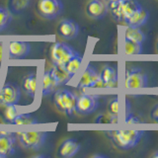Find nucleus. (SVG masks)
Listing matches in <instances>:
<instances>
[{
  "label": "nucleus",
  "mask_w": 158,
  "mask_h": 158,
  "mask_svg": "<svg viewBox=\"0 0 158 158\" xmlns=\"http://www.w3.org/2000/svg\"><path fill=\"white\" fill-rule=\"evenodd\" d=\"M77 88L82 89V90L89 88H104L100 78V73L91 64H87V66L82 72L77 83Z\"/></svg>",
  "instance_id": "obj_8"
},
{
  "label": "nucleus",
  "mask_w": 158,
  "mask_h": 158,
  "mask_svg": "<svg viewBox=\"0 0 158 158\" xmlns=\"http://www.w3.org/2000/svg\"><path fill=\"white\" fill-rule=\"evenodd\" d=\"M152 157H153V158H158V151H156L155 153H153V154H152Z\"/></svg>",
  "instance_id": "obj_34"
},
{
  "label": "nucleus",
  "mask_w": 158,
  "mask_h": 158,
  "mask_svg": "<svg viewBox=\"0 0 158 158\" xmlns=\"http://www.w3.org/2000/svg\"><path fill=\"white\" fill-rule=\"evenodd\" d=\"M3 51H4V44L2 42H0V64H1V62H2Z\"/></svg>",
  "instance_id": "obj_32"
},
{
  "label": "nucleus",
  "mask_w": 158,
  "mask_h": 158,
  "mask_svg": "<svg viewBox=\"0 0 158 158\" xmlns=\"http://www.w3.org/2000/svg\"><path fill=\"white\" fill-rule=\"evenodd\" d=\"M17 105H9L5 107V111H4V117H5V121L7 123H11L12 121L15 118L17 117L19 114L18 109L16 107Z\"/></svg>",
  "instance_id": "obj_27"
},
{
  "label": "nucleus",
  "mask_w": 158,
  "mask_h": 158,
  "mask_svg": "<svg viewBox=\"0 0 158 158\" xmlns=\"http://www.w3.org/2000/svg\"><path fill=\"white\" fill-rule=\"evenodd\" d=\"M106 135L116 147L126 150L136 146L144 135V131L138 130H118L106 131Z\"/></svg>",
  "instance_id": "obj_1"
},
{
  "label": "nucleus",
  "mask_w": 158,
  "mask_h": 158,
  "mask_svg": "<svg viewBox=\"0 0 158 158\" xmlns=\"http://www.w3.org/2000/svg\"><path fill=\"white\" fill-rule=\"evenodd\" d=\"M142 52V44L125 39L123 41V53L125 56H138Z\"/></svg>",
  "instance_id": "obj_25"
},
{
  "label": "nucleus",
  "mask_w": 158,
  "mask_h": 158,
  "mask_svg": "<svg viewBox=\"0 0 158 158\" xmlns=\"http://www.w3.org/2000/svg\"><path fill=\"white\" fill-rule=\"evenodd\" d=\"M32 0H8V9L12 13V15H17L23 13L26 10Z\"/></svg>",
  "instance_id": "obj_23"
},
{
  "label": "nucleus",
  "mask_w": 158,
  "mask_h": 158,
  "mask_svg": "<svg viewBox=\"0 0 158 158\" xmlns=\"http://www.w3.org/2000/svg\"><path fill=\"white\" fill-rule=\"evenodd\" d=\"M107 3H111V2H117V1H120V0H105Z\"/></svg>",
  "instance_id": "obj_33"
},
{
  "label": "nucleus",
  "mask_w": 158,
  "mask_h": 158,
  "mask_svg": "<svg viewBox=\"0 0 158 158\" xmlns=\"http://www.w3.org/2000/svg\"><path fill=\"white\" fill-rule=\"evenodd\" d=\"M75 49L65 43L57 42L53 44L51 48V59L52 64L58 66H64L69 59L75 54Z\"/></svg>",
  "instance_id": "obj_6"
},
{
  "label": "nucleus",
  "mask_w": 158,
  "mask_h": 158,
  "mask_svg": "<svg viewBox=\"0 0 158 158\" xmlns=\"http://www.w3.org/2000/svg\"><path fill=\"white\" fill-rule=\"evenodd\" d=\"M98 107L97 98L92 94L83 93L80 96H77L75 112L81 115H89L93 113Z\"/></svg>",
  "instance_id": "obj_10"
},
{
  "label": "nucleus",
  "mask_w": 158,
  "mask_h": 158,
  "mask_svg": "<svg viewBox=\"0 0 158 158\" xmlns=\"http://www.w3.org/2000/svg\"><path fill=\"white\" fill-rule=\"evenodd\" d=\"M147 76L141 68H127L125 74V88L127 90H139L147 88Z\"/></svg>",
  "instance_id": "obj_5"
},
{
  "label": "nucleus",
  "mask_w": 158,
  "mask_h": 158,
  "mask_svg": "<svg viewBox=\"0 0 158 158\" xmlns=\"http://www.w3.org/2000/svg\"><path fill=\"white\" fill-rule=\"evenodd\" d=\"M141 5L137 0H120L108 3V9L111 12L112 17L120 23H125L127 19Z\"/></svg>",
  "instance_id": "obj_2"
},
{
  "label": "nucleus",
  "mask_w": 158,
  "mask_h": 158,
  "mask_svg": "<svg viewBox=\"0 0 158 158\" xmlns=\"http://www.w3.org/2000/svg\"><path fill=\"white\" fill-rule=\"evenodd\" d=\"M11 123L17 126H32L38 125V123H40V121L31 114H18L17 117L14 118Z\"/></svg>",
  "instance_id": "obj_24"
},
{
  "label": "nucleus",
  "mask_w": 158,
  "mask_h": 158,
  "mask_svg": "<svg viewBox=\"0 0 158 158\" xmlns=\"http://www.w3.org/2000/svg\"><path fill=\"white\" fill-rule=\"evenodd\" d=\"M125 123H130V125H133V123H141L142 121L139 120V118L136 116H133L131 114H127L126 118H125Z\"/></svg>",
  "instance_id": "obj_30"
},
{
  "label": "nucleus",
  "mask_w": 158,
  "mask_h": 158,
  "mask_svg": "<svg viewBox=\"0 0 158 158\" xmlns=\"http://www.w3.org/2000/svg\"><path fill=\"white\" fill-rule=\"evenodd\" d=\"M108 111L111 115L118 117L120 115V99L118 97H115L110 101L108 105Z\"/></svg>",
  "instance_id": "obj_28"
},
{
  "label": "nucleus",
  "mask_w": 158,
  "mask_h": 158,
  "mask_svg": "<svg viewBox=\"0 0 158 158\" xmlns=\"http://www.w3.org/2000/svg\"><path fill=\"white\" fill-rule=\"evenodd\" d=\"M20 89L17 85L12 83H5L0 90V105L9 106L17 105L20 100Z\"/></svg>",
  "instance_id": "obj_9"
},
{
  "label": "nucleus",
  "mask_w": 158,
  "mask_h": 158,
  "mask_svg": "<svg viewBox=\"0 0 158 158\" xmlns=\"http://www.w3.org/2000/svg\"><path fill=\"white\" fill-rule=\"evenodd\" d=\"M12 21V13L6 7L0 6V32L7 29Z\"/></svg>",
  "instance_id": "obj_26"
},
{
  "label": "nucleus",
  "mask_w": 158,
  "mask_h": 158,
  "mask_svg": "<svg viewBox=\"0 0 158 158\" xmlns=\"http://www.w3.org/2000/svg\"><path fill=\"white\" fill-rule=\"evenodd\" d=\"M52 75L54 77V80H56V82L57 87L68 83L72 79V77L69 75V74L67 73V71L65 70L64 66L53 65L52 69Z\"/></svg>",
  "instance_id": "obj_22"
},
{
  "label": "nucleus",
  "mask_w": 158,
  "mask_h": 158,
  "mask_svg": "<svg viewBox=\"0 0 158 158\" xmlns=\"http://www.w3.org/2000/svg\"><path fill=\"white\" fill-rule=\"evenodd\" d=\"M22 87L27 96L34 99L38 90V75L36 73H30L23 79Z\"/></svg>",
  "instance_id": "obj_19"
},
{
  "label": "nucleus",
  "mask_w": 158,
  "mask_h": 158,
  "mask_svg": "<svg viewBox=\"0 0 158 158\" xmlns=\"http://www.w3.org/2000/svg\"><path fill=\"white\" fill-rule=\"evenodd\" d=\"M82 61H83V56L80 53H78L76 52L75 54H74V56L68 60V62L64 65L65 70L72 78L75 76L76 73L79 71V69H80L82 65Z\"/></svg>",
  "instance_id": "obj_21"
},
{
  "label": "nucleus",
  "mask_w": 158,
  "mask_h": 158,
  "mask_svg": "<svg viewBox=\"0 0 158 158\" xmlns=\"http://www.w3.org/2000/svg\"><path fill=\"white\" fill-rule=\"evenodd\" d=\"M31 52V44L23 41H12L8 46L9 59L25 58Z\"/></svg>",
  "instance_id": "obj_12"
},
{
  "label": "nucleus",
  "mask_w": 158,
  "mask_h": 158,
  "mask_svg": "<svg viewBox=\"0 0 158 158\" xmlns=\"http://www.w3.org/2000/svg\"><path fill=\"white\" fill-rule=\"evenodd\" d=\"M18 140L24 148L32 150L40 149L46 142L47 131H19L16 135Z\"/></svg>",
  "instance_id": "obj_4"
},
{
  "label": "nucleus",
  "mask_w": 158,
  "mask_h": 158,
  "mask_svg": "<svg viewBox=\"0 0 158 158\" xmlns=\"http://www.w3.org/2000/svg\"><path fill=\"white\" fill-rule=\"evenodd\" d=\"M57 88L56 82L54 80L52 70L44 71L41 79V93L42 96H48L51 93L56 91Z\"/></svg>",
  "instance_id": "obj_18"
},
{
  "label": "nucleus",
  "mask_w": 158,
  "mask_h": 158,
  "mask_svg": "<svg viewBox=\"0 0 158 158\" xmlns=\"http://www.w3.org/2000/svg\"><path fill=\"white\" fill-rule=\"evenodd\" d=\"M147 19H148V12L142 6H140L127 19L125 24H127V26L140 28L146 23Z\"/></svg>",
  "instance_id": "obj_17"
},
{
  "label": "nucleus",
  "mask_w": 158,
  "mask_h": 158,
  "mask_svg": "<svg viewBox=\"0 0 158 158\" xmlns=\"http://www.w3.org/2000/svg\"><path fill=\"white\" fill-rule=\"evenodd\" d=\"M125 39L130 40L131 42H135L136 44H143L145 42L146 36L139 28L127 26L125 30Z\"/></svg>",
  "instance_id": "obj_20"
},
{
  "label": "nucleus",
  "mask_w": 158,
  "mask_h": 158,
  "mask_svg": "<svg viewBox=\"0 0 158 158\" xmlns=\"http://www.w3.org/2000/svg\"><path fill=\"white\" fill-rule=\"evenodd\" d=\"M15 133L0 131V157H8L15 153Z\"/></svg>",
  "instance_id": "obj_13"
},
{
  "label": "nucleus",
  "mask_w": 158,
  "mask_h": 158,
  "mask_svg": "<svg viewBox=\"0 0 158 158\" xmlns=\"http://www.w3.org/2000/svg\"><path fill=\"white\" fill-rule=\"evenodd\" d=\"M150 118L153 122H155L158 123V104L152 108V110L150 112Z\"/></svg>",
  "instance_id": "obj_31"
},
{
  "label": "nucleus",
  "mask_w": 158,
  "mask_h": 158,
  "mask_svg": "<svg viewBox=\"0 0 158 158\" xmlns=\"http://www.w3.org/2000/svg\"><path fill=\"white\" fill-rule=\"evenodd\" d=\"M85 11L89 18L100 20L105 18L109 11L108 4H106L103 0H89Z\"/></svg>",
  "instance_id": "obj_11"
},
{
  "label": "nucleus",
  "mask_w": 158,
  "mask_h": 158,
  "mask_svg": "<svg viewBox=\"0 0 158 158\" xmlns=\"http://www.w3.org/2000/svg\"><path fill=\"white\" fill-rule=\"evenodd\" d=\"M80 149V143L76 139L68 138L64 140L58 148V155L63 158H70L74 156Z\"/></svg>",
  "instance_id": "obj_16"
},
{
  "label": "nucleus",
  "mask_w": 158,
  "mask_h": 158,
  "mask_svg": "<svg viewBox=\"0 0 158 158\" xmlns=\"http://www.w3.org/2000/svg\"><path fill=\"white\" fill-rule=\"evenodd\" d=\"M57 33L64 40H73L78 36L79 26L71 19H64L58 25Z\"/></svg>",
  "instance_id": "obj_14"
},
{
  "label": "nucleus",
  "mask_w": 158,
  "mask_h": 158,
  "mask_svg": "<svg viewBox=\"0 0 158 158\" xmlns=\"http://www.w3.org/2000/svg\"><path fill=\"white\" fill-rule=\"evenodd\" d=\"M63 11L61 0H38L37 12L44 19L54 20Z\"/></svg>",
  "instance_id": "obj_7"
},
{
  "label": "nucleus",
  "mask_w": 158,
  "mask_h": 158,
  "mask_svg": "<svg viewBox=\"0 0 158 158\" xmlns=\"http://www.w3.org/2000/svg\"><path fill=\"white\" fill-rule=\"evenodd\" d=\"M118 117L113 116L110 113L109 114H103V115H100L96 120V123H118Z\"/></svg>",
  "instance_id": "obj_29"
},
{
  "label": "nucleus",
  "mask_w": 158,
  "mask_h": 158,
  "mask_svg": "<svg viewBox=\"0 0 158 158\" xmlns=\"http://www.w3.org/2000/svg\"><path fill=\"white\" fill-rule=\"evenodd\" d=\"M76 101L77 96L73 92L65 88L58 89L53 96V102L56 108L60 113L65 114L67 116H70L75 112Z\"/></svg>",
  "instance_id": "obj_3"
},
{
  "label": "nucleus",
  "mask_w": 158,
  "mask_h": 158,
  "mask_svg": "<svg viewBox=\"0 0 158 158\" xmlns=\"http://www.w3.org/2000/svg\"><path fill=\"white\" fill-rule=\"evenodd\" d=\"M104 88H116L118 86V71L111 65H106L100 72Z\"/></svg>",
  "instance_id": "obj_15"
}]
</instances>
